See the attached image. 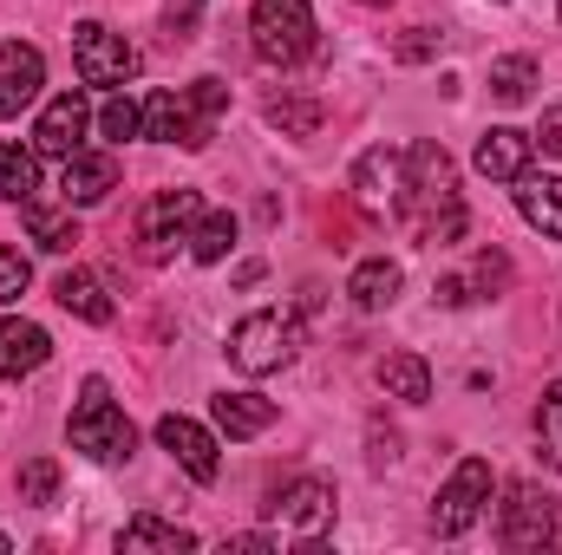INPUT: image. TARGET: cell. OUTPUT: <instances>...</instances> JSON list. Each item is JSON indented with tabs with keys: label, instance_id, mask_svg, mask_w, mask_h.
<instances>
[{
	"label": "cell",
	"instance_id": "1",
	"mask_svg": "<svg viewBox=\"0 0 562 555\" xmlns=\"http://www.w3.org/2000/svg\"><path fill=\"white\" fill-rule=\"evenodd\" d=\"M393 209L419 229L425 242H458L464 236V203H458V170L445 144H413L400 163V196Z\"/></svg>",
	"mask_w": 562,
	"mask_h": 555
},
{
	"label": "cell",
	"instance_id": "2",
	"mask_svg": "<svg viewBox=\"0 0 562 555\" xmlns=\"http://www.w3.org/2000/svg\"><path fill=\"white\" fill-rule=\"evenodd\" d=\"M294 353H301V314H288V307H256L229 333V366L249 380L294 366Z\"/></svg>",
	"mask_w": 562,
	"mask_h": 555
},
{
	"label": "cell",
	"instance_id": "3",
	"mask_svg": "<svg viewBox=\"0 0 562 555\" xmlns=\"http://www.w3.org/2000/svg\"><path fill=\"white\" fill-rule=\"evenodd\" d=\"M66 431H72V451H86L92 464H125L138 451V431H132V418L112 406V386L105 380H86V393H79V406L66 418Z\"/></svg>",
	"mask_w": 562,
	"mask_h": 555
},
{
	"label": "cell",
	"instance_id": "4",
	"mask_svg": "<svg viewBox=\"0 0 562 555\" xmlns=\"http://www.w3.org/2000/svg\"><path fill=\"white\" fill-rule=\"evenodd\" d=\"M249 46L262 66H294L314 46V7L307 0H256L249 13Z\"/></svg>",
	"mask_w": 562,
	"mask_h": 555
},
{
	"label": "cell",
	"instance_id": "5",
	"mask_svg": "<svg viewBox=\"0 0 562 555\" xmlns=\"http://www.w3.org/2000/svg\"><path fill=\"white\" fill-rule=\"evenodd\" d=\"M72 72H79L86 86H99V92H119V86L138 79V46H132L125 33L86 20V26L72 33Z\"/></svg>",
	"mask_w": 562,
	"mask_h": 555
},
{
	"label": "cell",
	"instance_id": "6",
	"mask_svg": "<svg viewBox=\"0 0 562 555\" xmlns=\"http://www.w3.org/2000/svg\"><path fill=\"white\" fill-rule=\"evenodd\" d=\"M491 503V464L484 457H464L445 484H438V503H431V530L438 536H464Z\"/></svg>",
	"mask_w": 562,
	"mask_h": 555
},
{
	"label": "cell",
	"instance_id": "7",
	"mask_svg": "<svg viewBox=\"0 0 562 555\" xmlns=\"http://www.w3.org/2000/svg\"><path fill=\"white\" fill-rule=\"evenodd\" d=\"M196 216H203V196H196V190H164V196H150V203H144V216H138L144 262H170V249H177V242H190Z\"/></svg>",
	"mask_w": 562,
	"mask_h": 555
},
{
	"label": "cell",
	"instance_id": "8",
	"mask_svg": "<svg viewBox=\"0 0 562 555\" xmlns=\"http://www.w3.org/2000/svg\"><path fill=\"white\" fill-rule=\"evenodd\" d=\"M497 536H504V550H543V543L557 536V503H550L537 484H517V490L504 497Z\"/></svg>",
	"mask_w": 562,
	"mask_h": 555
},
{
	"label": "cell",
	"instance_id": "9",
	"mask_svg": "<svg viewBox=\"0 0 562 555\" xmlns=\"http://www.w3.org/2000/svg\"><path fill=\"white\" fill-rule=\"evenodd\" d=\"M276 517L294 530V536L321 543V536L334 530V484H327V477H294V484H281L276 490Z\"/></svg>",
	"mask_w": 562,
	"mask_h": 555
},
{
	"label": "cell",
	"instance_id": "10",
	"mask_svg": "<svg viewBox=\"0 0 562 555\" xmlns=\"http://www.w3.org/2000/svg\"><path fill=\"white\" fill-rule=\"evenodd\" d=\"M157 444H164L196 484H216V471H223V457H216V431H203L196 418L170 412V418H157Z\"/></svg>",
	"mask_w": 562,
	"mask_h": 555
},
{
	"label": "cell",
	"instance_id": "11",
	"mask_svg": "<svg viewBox=\"0 0 562 555\" xmlns=\"http://www.w3.org/2000/svg\"><path fill=\"white\" fill-rule=\"evenodd\" d=\"M144 138L183 144V150H203V144H210V125L196 118L190 92H150V99H144Z\"/></svg>",
	"mask_w": 562,
	"mask_h": 555
},
{
	"label": "cell",
	"instance_id": "12",
	"mask_svg": "<svg viewBox=\"0 0 562 555\" xmlns=\"http://www.w3.org/2000/svg\"><path fill=\"white\" fill-rule=\"evenodd\" d=\"M40 86H46V59H40V46L7 39V46H0V118H20V112L40 99Z\"/></svg>",
	"mask_w": 562,
	"mask_h": 555
},
{
	"label": "cell",
	"instance_id": "13",
	"mask_svg": "<svg viewBox=\"0 0 562 555\" xmlns=\"http://www.w3.org/2000/svg\"><path fill=\"white\" fill-rule=\"evenodd\" d=\"M86 125H92V112H86V99L79 92H59L46 112H40V125H33V150L40 157H72V150H86Z\"/></svg>",
	"mask_w": 562,
	"mask_h": 555
},
{
	"label": "cell",
	"instance_id": "14",
	"mask_svg": "<svg viewBox=\"0 0 562 555\" xmlns=\"http://www.w3.org/2000/svg\"><path fill=\"white\" fill-rule=\"evenodd\" d=\"M112 190H119V157H112V150H72V157H66V170H59V196H66L72 209L105 203Z\"/></svg>",
	"mask_w": 562,
	"mask_h": 555
},
{
	"label": "cell",
	"instance_id": "15",
	"mask_svg": "<svg viewBox=\"0 0 562 555\" xmlns=\"http://www.w3.org/2000/svg\"><path fill=\"white\" fill-rule=\"evenodd\" d=\"M53 360V333L40 320H20V314H0V380H20V373H40Z\"/></svg>",
	"mask_w": 562,
	"mask_h": 555
},
{
	"label": "cell",
	"instance_id": "16",
	"mask_svg": "<svg viewBox=\"0 0 562 555\" xmlns=\"http://www.w3.org/2000/svg\"><path fill=\"white\" fill-rule=\"evenodd\" d=\"M530 150H537L530 132H517V125H491V132L477 138V170H484L491 183H517V177L530 170Z\"/></svg>",
	"mask_w": 562,
	"mask_h": 555
},
{
	"label": "cell",
	"instance_id": "17",
	"mask_svg": "<svg viewBox=\"0 0 562 555\" xmlns=\"http://www.w3.org/2000/svg\"><path fill=\"white\" fill-rule=\"evenodd\" d=\"M210 418H216L223 438H262L276 424V399H262V393H216Z\"/></svg>",
	"mask_w": 562,
	"mask_h": 555
},
{
	"label": "cell",
	"instance_id": "18",
	"mask_svg": "<svg viewBox=\"0 0 562 555\" xmlns=\"http://www.w3.org/2000/svg\"><path fill=\"white\" fill-rule=\"evenodd\" d=\"M517 209H524L530 229H543L550 242H562V177L524 170V177H517Z\"/></svg>",
	"mask_w": 562,
	"mask_h": 555
},
{
	"label": "cell",
	"instance_id": "19",
	"mask_svg": "<svg viewBox=\"0 0 562 555\" xmlns=\"http://www.w3.org/2000/svg\"><path fill=\"white\" fill-rule=\"evenodd\" d=\"M400 163H406V157H393V150H367V157L353 163V196H360V209H393V196H400Z\"/></svg>",
	"mask_w": 562,
	"mask_h": 555
},
{
	"label": "cell",
	"instance_id": "20",
	"mask_svg": "<svg viewBox=\"0 0 562 555\" xmlns=\"http://www.w3.org/2000/svg\"><path fill=\"white\" fill-rule=\"evenodd\" d=\"M373 373H380L386 399H406V406H425L431 399V366H425L419 353H386Z\"/></svg>",
	"mask_w": 562,
	"mask_h": 555
},
{
	"label": "cell",
	"instance_id": "21",
	"mask_svg": "<svg viewBox=\"0 0 562 555\" xmlns=\"http://www.w3.org/2000/svg\"><path fill=\"white\" fill-rule=\"evenodd\" d=\"M400 262H386V256H380V262H360V269H353V281H347V294H353V307H360V314H380V307H393V301H400Z\"/></svg>",
	"mask_w": 562,
	"mask_h": 555
},
{
	"label": "cell",
	"instance_id": "22",
	"mask_svg": "<svg viewBox=\"0 0 562 555\" xmlns=\"http://www.w3.org/2000/svg\"><path fill=\"white\" fill-rule=\"evenodd\" d=\"M53 294H59V307H66V314H79V320H92V327H105V320H112V294H105V281L86 275V269L59 275Z\"/></svg>",
	"mask_w": 562,
	"mask_h": 555
},
{
	"label": "cell",
	"instance_id": "23",
	"mask_svg": "<svg viewBox=\"0 0 562 555\" xmlns=\"http://www.w3.org/2000/svg\"><path fill=\"white\" fill-rule=\"evenodd\" d=\"M0 196L7 203H40V150H20V144H0Z\"/></svg>",
	"mask_w": 562,
	"mask_h": 555
},
{
	"label": "cell",
	"instance_id": "24",
	"mask_svg": "<svg viewBox=\"0 0 562 555\" xmlns=\"http://www.w3.org/2000/svg\"><path fill=\"white\" fill-rule=\"evenodd\" d=\"M26 236H33L46 256L79 249V216H72V203H66V209H40V203H26Z\"/></svg>",
	"mask_w": 562,
	"mask_h": 555
},
{
	"label": "cell",
	"instance_id": "25",
	"mask_svg": "<svg viewBox=\"0 0 562 555\" xmlns=\"http://www.w3.org/2000/svg\"><path fill=\"white\" fill-rule=\"evenodd\" d=\"M119 550H196V536L177 530V523H164V517H132L119 530Z\"/></svg>",
	"mask_w": 562,
	"mask_h": 555
},
{
	"label": "cell",
	"instance_id": "26",
	"mask_svg": "<svg viewBox=\"0 0 562 555\" xmlns=\"http://www.w3.org/2000/svg\"><path fill=\"white\" fill-rule=\"evenodd\" d=\"M530 86H537V59H530V53H504V59H491V99L524 105Z\"/></svg>",
	"mask_w": 562,
	"mask_h": 555
},
{
	"label": "cell",
	"instance_id": "27",
	"mask_svg": "<svg viewBox=\"0 0 562 555\" xmlns=\"http://www.w3.org/2000/svg\"><path fill=\"white\" fill-rule=\"evenodd\" d=\"M236 249V216L229 209H210V216H196V229H190V256L210 269V262H223Z\"/></svg>",
	"mask_w": 562,
	"mask_h": 555
},
{
	"label": "cell",
	"instance_id": "28",
	"mask_svg": "<svg viewBox=\"0 0 562 555\" xmlns=\"http://www.w3.org/2000/svg\"><path fill=\"white\" fill-rule=\"evenodd\" d=\"M262 118H269L276 132H288V138H314V132H321V105H314V99H269Z\"/></svg>",
	"mask_w": 562,
	"mask_h": 555
},
{
	"label": "cell",
	"instance_id": "29",
	"mask_svg": "<svg viewBox=\"0 0 562 555\" xmlns=\"http://www.w3.org/2000/svg\"><path fill=\"white\" fill-rule=\"evenodd\" d=\"M537 444H543L550 471H562V380L543 393V406H537Z\"/></svg>",
	"mask_w": 562,
	"mask_h": 555
},
{
	"label": "cell",
	"instance_id": "30",
	"mask_svg": "<svg viewBox=\"0 0 562 555\" xmlns=\"http://www.w3.org/2000/svg\"><path fill=\"white\" fill-rule=\"evenodd\" d=\"M99 132H105L112 144L144 138V105H132L125 92H112V99H105V112H99Z\"/></svg>",
	"mask_w": 562,
	"mask_h": 555
},
{
	"label": "cell",
	"instance_id": "31",
	"mask_svg": "<svg viewBox=\"0 0 562 555\" xmlns=\"http://www.w3.org/2000/svg\"><path fill=\"white\" fill-rule=\"evenodd\" d=\"M59 490V464L53 457H26L20 464V503H53Z\"/></svg>",
	"mask_w": 562,
	"mask_h": 555
},
{
	"label": "cell",
	"instance_id": "32",
	"mask_svg": "<svg viewBox=\"0 0 562 555\" xmlns=\"http://www.w3.org/2000/svg\"><path fill=\"white\" fill-rule=\"evenodd\" d=\"M438 53H445V33H431V26H413V33L393 46L400 66H425V59H438Z\"/></svg>",
	"mask_w": 562,
	"mask_h": 555
},
{
	"label": "cell",
	"instance_id": "33",
	"mask_svg": "<svg viewBox=\"0 0 562 555\" xmlns=\"http://www.w3.org/2000/svg\"><path fill=\"white\" fill-rule=\"evenodd\" d=\"M26 281H33L26 256H20V249H0V307H7V301H20V294H26Z\"/></svg>",
	"mask_w": 562,
	"mask_h": 555
},
{
	"label": "cell",
	"instance_id": "34",
	"mask_svg": "<svg viewBox=\"0 0 562 555\" xmlns=\"http://www.w3.org/2000/svg\"><path fill=\"white\" fill-rule=\"evenodd\" d=\"M190 105H196V118H203V125H216V118H223V105H229V86H223V79H196V86H190Z\"/></svg>",
	"mask_w": 562,
	"mask_h": 555
},
{
	"label": "cell",
	"instance_id": "35",
	"mask_svg": "<svg viewBox=\"0 0 562 555\" xmlns=\"http://www.w3.org/2000/svg\"><path fill=\"white\" fill-rule=\"evenodd\" d=\"M196 13H203V0H164V20L183 33V26H196Z\"/></svg>",
	"mask_w": 562,
	"mask_h": 555
},
{
	"label": "cell",
	"instance_id": "36",
	"mask_svg": "<svg viewBox=\"0 0 562 555\" xmlns=\"http://www.w3.org/2000/svg\"><path fill=\"white\" fill-rule=\"evenodd\" d=\"M537 138H543V150H550V157H562V105H550V112H543V132H537Z\"/></svg>",
	"mask_w": 562,
	"mask_h": 555
},
{
	"label": "cell",
	"instance_id": "37",
	"mask_svg": "<svg viewBox=\"0 0 562 555\" xmlns=\"http://www.w3.org/2000/svg\"><path fill=\"white\" fill-rule=\"evenodd\" d=\"M360 7H393V0H360Z\"/></svg>",
	"mask_w": 562,
	"mask_h": 555
}]
</instances>
